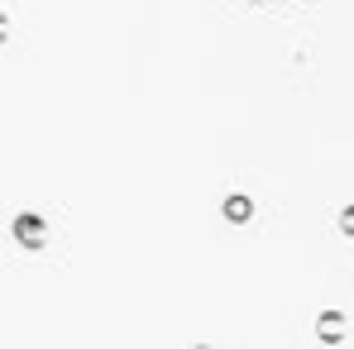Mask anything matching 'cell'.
Here are the masks:
<instances>
[{
    "mask_svg": "<svg viewBox=\"0 0 354 349\" xmlns=\"http://www.w3.org/2000/svg\"><path fill=\"white\" fill-rule=\"evenodd\" d=\"M340 335H345V321H340V311H326V316H321V340H330V345H335Z\"/></svg>",
    "mask_w": 354,
    "mask_h": 349,
    "instance_id": "6da1fadb",
    "label": "cell"
},
{
    "mask_svg": "<svg viewBox=\"0 0 354 349\" xmlns=\"http://www.w3.org/2000/svg\"><path fill=\"white\" fill-rule=\"evenodd\" d=\"M230 216H235V220L249 216V201H244V196H230Z\"/></svg>",
    "mask_w": 354,
    "mask_h": 349,
    "instance_id": "7a4b0ae2",
    "label": "cell"
},
{
    "mask_svg": "<svg viewBox=\"0 0 354 349\" xmlns=\"http://www.w3.org/2000/svg\"><path fill=\"white\" fill-rule=\"evenodd\" d=\"M340 225H345V234H354V206L345 211V216H340Z\"/></svg>",
    "mask_w": 354,
    "mask_h": 349,
    "instance_id": "3957f363",
    "label": "cell"
}]
</instances>
